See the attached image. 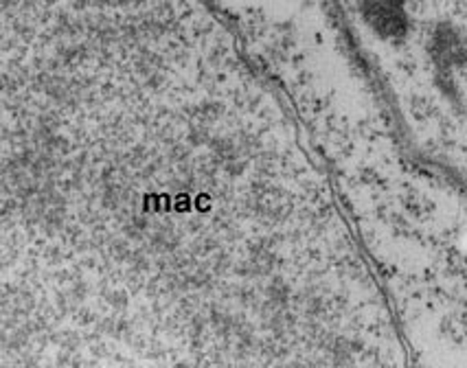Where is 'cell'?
I'll return each mask as SVG.
<instances>
[]
</instances>
